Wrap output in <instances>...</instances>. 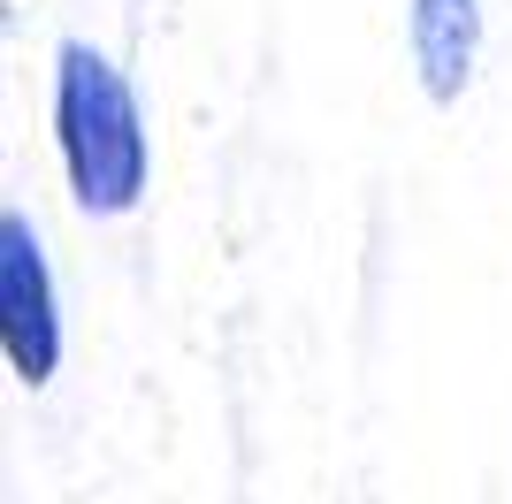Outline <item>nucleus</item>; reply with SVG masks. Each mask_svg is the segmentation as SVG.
Masks as SVG:
<instances>
[{
	"mask_svg": "<svg viewBox=\"0 0 512 504\" xmlns=\"http://www.w3.org/2000/svg\"><path fill=\"white\" fill-rule=\"evenodd\" d=\"M54 146H62L69 199L85 214L115 222V214H130L146 199L153 146H146L138 92H130V77L85 39H62V54H54Z\"/></svg>",
	"mask_w": 512,
	"mask_h": 504,
	"instance_id": "f257e3e1",
	"label": "nucleus"
},
{
	"mask_svg": "<svg viewBox=\"0 0 512 504\" xmlns=\"http://www.w3.org/2000/svg\"><path fill=\"white\" fill-rule=\"evenodd\" d=\"M406 54L436 107H451L474 84L482 62V0H413L406 8Z\"/></svg>",
	"mask_w": 512,
	"mask_h": 504,
	"instance_id": "7ed1b4c3",
	"label": "nucleus"
},
{
	"mask_svg": "<svg viewBox=\"0 0 512 504\" xmlns=\"http://www.w3.org/2000/svg\"><path fill=\"white\" fill-rule=\"evenodd\" d=\"M0 352L23 390H46L62 367V298H54L39 222L23 207L0 214Z\"/></svg>",
	"mask_w": 512,
	"mask_h": 504,
	"instance_id": "f03ea898",
	"label": "nucleus"
}]
</instances>
